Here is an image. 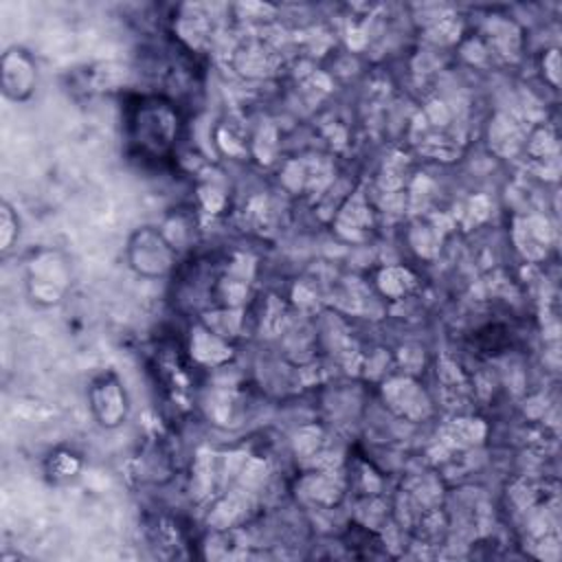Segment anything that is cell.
<instances>
[{
	"mask_svg": "<svg viewBox=\"0 0 562 562\" xmlns=\"http://www.w3.org/2000/svg\"><path fill=\"white\" fill-rule=\"evenodd\" d=\"M134 112L130 114L127 130L130 143L136 147V154L143 160H151L162 165L173 156L176 147V112L169 108L171 103L162 97H136Z\"/></svg>",
	"mask_w": 562,
	"mask_h": 562,
	"instance_id": "6da1fadb",
	"label": "cell"
}]
</instances>
